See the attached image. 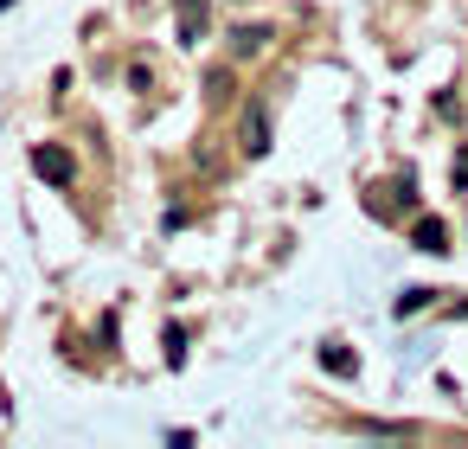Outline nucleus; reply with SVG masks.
Here are the masks:
<instances>
[{
	"mask_svg": "<svg viewBox=\"0 0 468 449\" xmlns=\"http://www.w3.org/2000/svg\"><path fill=\"white\" fill-rule=\"evenodd\" d=\"M33 174L52 180V187H71V180H78V161H71L58 142H39V148H33Z\"/></svg>",
	"mask_w": 468,
	"mask_h": 449,
	"instance_id": "obj_1",
	"label": "nucleus"
},
{
	"mask_svg": "<svg viewBox=\"0 0 468 449\" xmlns=\"http://www.w3.org/2000/svg\"><path fill=\"white\" fill-rule=\"evenodd\" d=\"M180 14V46H199L206 39V0H174Z\"/></svg>",
	"mask_w": 468,
	"mask_h": 449,
	"instance_id": "obj_2",
	"label": "nucleus"
},
{
	"mask_svg": "<svg viewBox=\"0 0 468 449\" xmlns=\"http://www.w3.org/2000/svg\"><path fill=\"white\" fill-rule=\"evenodd\" d=\"M238 135H244V155H263V148H270V116H263V110L250 103V110H244V129H238Z\"/></svg>",
	"mask_w": 468,
	"mask_h": 449,
	"instance_id": "obj_3",
	"label": "nucleus"
},
{
	"mask_svg": "<svg viewBox=\"0 0 468 449\" xmlns=\"http://www.w3.org/2000/svg\"><path fill=\"white\" fill-rule=\"evenodd\" d=\"M410 244H417V251H430V257H442V251H449V225H442V219H417Z\"/></svg>",
	"mask_w": 468,
	"mask_h": 449,
	"instance_id": "obj_4",
	"label": "nucleus"
},
{
	"mask_svg": "<svg viewBox=\"0 0 468 449\" xmlns=\"http://www.w3.org/2000/svg\"><path fill=\"white\" fill-rule=\"evenodd\" d=\"M263 46H270V27H238V33H231V52H238V59H250V52H263Z\"/></svg>",
	"mask_w": 468,
	"mask_h": 449,
	"instance_id": "obj_5",
	"label": "nucleus"
},
{
	"mask_svg": "<svg viewBox=\"0 0 468 449\" xmlns=\"http://www.w3.org/2000/svg\"><path fill=\"white\" fill-rule=\"evenodd\" d=\"M321 366H327L334 379H353V372H359V359H353V353H346L340 340H334V347H321Z\"/></svg>",
	"mask_w": 468,
	"mask_h": 449,
	"instance_id": "obj_6",
	"label": "nucleus"
},
{
	"mask_svg": "<svg viewBox=\"0 0 468 449\" xmlns=\"http://www.w3.org/2000/svg\"><path fill=\"white\" fill-rule=\"evenodd\" d=\"M366 436H410V423H378V417H359Z\"/></svg>",
	"mask_w": 468,
	"mask_h": 449,
	"instance_id": "obj_7",
	"label": "nucleus"
},
{
	"mask_svg": "<svg viewBox=\"0 0 468 449\" xmlns=\"http://www.w3.org/2000/svg\"><path fill=\"white\" fill-rule=\"evenodd\" d=\"M186 359V327H167V366Z\"/></svg>",
	"mask_w": 468,
	"mask_h": 449,
	"instance_id": "obj_8",
	"label": "nucleus"
},
{
	"mask_svg": "<svg viewBox=\"0 0 468 449\" xmlns=\"http://www.w3.org/2000/svg\"><path fill=\"white\" fill-rule=\"evenodd\" d=\"M423 302H430V289H404V295H398V315H417Z\"/></svg>",
	"mask_w": 468,
	"mask_h": 449,
	"instance_id": "obj_9",
	"label": "nucleus"
},
{
	"mask_svg": "<svg viewBox=\"0 0 468 449\" xmlns=\"http://www.w3.org/2000/svg\"><path fill=\"white\" fill-rule=\"evenodd\" d=\"M455 187H462V193H468V148H462V155H455Z\"/></svg>",
	"mask_w": 468,
	"mask_h": 449,
	"instance_id": "obj_10",
	"label": "nucleus"
},
{
	"mask_svg": "<svg viewBox=\"0 0 468 449\" xmlns=\"http://www.w3.org/2000/svg\"><path fill=\"white\" fill-rule=\"evenodd\" d=\"M455 321H468V302H455Z\"/></svg>",
	"mask_w": 468,
	"mask_h": 449,
	"instance_id": "obj_11",
	"label": "nucleus"
},
{
	"mask_svg": "<svg viewBox=\"0 0 468 449\" xmlns=\"http://www.w3.org/2000/svg\"><path fill=\"white\" fill-rule=\"evenodd\" d=\"M0 7H14V0H0Z\"/></svg>",
	"mask_w": 468,
	"mask_h": 449,
	"instance_id": "obj_12",
	"label": "nucleus"
}]
</instances>
